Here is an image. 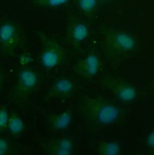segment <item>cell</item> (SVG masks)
I'll return each mask as SVG.
<instances>
[{"mask_svg": "<svg viewBox=\"0 0 154 155\" xmlns=\"http://www.w3.org/2000/svg\"><path fill=\"white\" fill-rule=\"evenodd\" d=\"M95 111L96 120L102 125H109L114 123L120 115L119 109L114 104L107 102L98 104Z\"/></svg>", "mask_w": 154, "mask_h": 155, "instance_id": "1", "label": "cell"}, {"mask_svg": "<svg viewBox=\"0 0 154 155\" xmlns=\"http://www.w3.org/2000/svg\"><path fill=\"white\" fill-rule=\"evenodd\" d=\"M110 87L114 96L123 102L133 101L137 97L135 87L125 82L114 80Z\"/></svg>", "mask_w": 154, "mask_h": 155, "instance_id": "2", "label": "cell"}, {"mask_svg": "<svg viewBox=\"0 0 154 155\" xmlns=\"http://www.w3.org/2000/svg\"><path fill=\"white\" fill-rule=\"evenodd\" d=\"M111 43L114 48L121 51H131L136 46L134 38L125 32L113 33L111 38Z\"/></svg>", "mask_w": 154, "mask_h": 155, "instance_id": "3", "label": "cell"}, {"mask_svg": "<svg viewBox=\"0 0 154 155\" xmlns=\"http://www.w3.org/2000/svg\"><path fill=\"white\" fill-rule=\"evenodd\" d=\"M84 67L88 76H94L97 74L100 67V62L98 58L95 54L88 55L85 60Z\"/></svg>", "mask_w": 154, "mask_h": 155, "instance_id": "4", "label": "cell"}, {"mask_svg": "<svg viewBox=\"0 0 154 155\" xmlns=\"http://www.w3.org/2000/svg\"><path fill=\"white\" fill-rule=\"evenodd\" d=\"M59 55L53 50H47L42 55V62L47 68H53L59 63Z\"/></svg>", "mask_w": 154, "mask_h": 155, "instance_id": "5", "label": "cell"}, {"mask_svg": "<svg viewBox=\"0 0 154 155\" xmlns=\"http://www.w3.org/2000/svg\"><path fill=\"white\" fill-rule=\"evenodd\" d=\"M20 79L23 85L28 88L34 87L37 82V78L36 74L29 70H25L21 71Z\"/></svg>", "mask_w": 154, "mask_h": 155, "instance_id": "6", "label": "cell"}, {"mask_svg": "<svg viewBox=\"0 0 154 155\" xmlns=\"http://www.w3.org/2000/svg\"><path fill=\"white\" fill-rule=\"evenodd\" d=\"M15 29L14 26L11 24H4L0 27V40L7 43L10 41L14 36Z\"/></svg>", "mask_w": 154, "mask_h": 155, "instance_id": "7", "label": "cell"}, {"mask_svg": "<svg viewBox=\"0 0 154 155\" xmlns=\"http://www.w3.org/2000/svg\"><path fill=\"white\" fill-rule=\"evenodd\" d=\"M88 35V30L87 26L82 24L79 23L77 24L74 28L72 31L73 38L77 42H81L85 40Z\"/></svg>", "mask_w": 154, "mask_h": 155, "instance_id": "8", "label": "cell"}, {"mask_svg": "<svg viewBox=\"0 0 154 155\" xmlns=\"http://www.w3.org/2000/svg\"><path fill=\"white\" fill-rule=\"evenodd\" d=\"M101 153L103 155H119L121 148L120 145L116 142H108L104 143L101 147Z\"/></svg>", "mask_w": 154, "mask_h": 155, "instance_id": "9", "label": "cell"}, {"mask_svg": "<svg viewBox=\"0 0 154 155\" xmlns=\"http://www.w3.org/2000/svg\"><path fill=\"white\" fill-rule=\"evenodd\" d=\"M71 121V115L68 112H65L58 116L55 120L54 125L58 129H65L69 126Z\"/></svg>", "mask_w": 154, "mask_h": 155, "instance_id": "10", "label": "cell"}, {"mask_svg": "<svg viewBox=\"0 0 154 155\" xmlns=\"http://www.w3.org/2000/svg\"><path fill=\"white\" fill-rule=\"evenodd\" d=\"M8 126L10 131L13 134L20 133L24 128V123L21 119L18 117H13L9 120Z\"/></svg>", "mask_w": 154, "mask_h": 155, "instance_id": "11", "label": "cell"}, {"mask_svg": "<svg viewBox=\"0 0 154 155\" xmlns=\"http://www.w3.org/2000/svg\"><path fill=\"white\" fill-rule=\"evenodd\" d=\"M56 89L61 93H68L72 91L73 88L72 83L66 78H62L56 83Z\"/></svg>", "mask_w": 154, "mask_h": 155, "instance_id": "12", "label": "cell"}, {"mask_svg": "<svg viewBox=\"0 0 154 155\" xmlns=\"http://www.w3.org/2000/svg\"><path fill=\"white\" fill-rule=\"evenodd\" d=\"M72 149V144L69 140L64 139L60 141L57 151L58 155H69Z\"/></svg>", "mask_w": 154, "mask_h": 155, "instance_id": "13", "label": "cell"}, {"mask_svg": "<svg viewBox=\"0 0 154 155\" xmlns=\"http://www.w3.org/2000/svg\"><path fill=\"white\" fill-rule=\"evenodd\" d=\"M97 0H79V6L84 12L91 11L96 5Z\"/></svg>", "mask_w": 154, "mask_h": 155, "instance_id": "14", "label": "cell"}, {"mask_svg": "<svg viewBox=\"0 0 154 155\" xmlns=\"http://www.w3.org/2000/svg\"><path fill=\"white\" fill-rule=\"evenodd\" d=\"M8 115L6 110L4 109L0 110V128H2L8 125Z\"/></svg>", "mask_w": 154, "mask_h": 155, "instance_id": "15", "label": "cell"}, {"mask_svg": "<svg viewBox=\"0 0 154 155\" xmlns=\"http://www.w3.org/2000/svg\"><path fill=\"white\" fill-rule=\"evenodd\" d=\"M69 0H44V2L50 7H57L66 4Z\"/></svg>", "mask_w": 154, "mask_h": 155, "instance_id": "16", "label": "cell"}, {"mask_svg": "<svg viewBox=\"0 0 154 155\" xmlns=\"http://www.w3.org/2000/svg\"><path fill=\"white\" fill-rule=\"evenodd\" d=\"M7 150L8 143L5 140L0 138V155L5 154Z\"/></svg>", "mask_w": 154, "mask_h": 155, "instance_id": "17", "label": "cell"}, {"mask_svg": "<svg viewBox=\"0 0 154 155\" xmlns=\"http://www.w3.org/2000/svg\"><path fill=\"white\" fill-rule=\"evenodd\" d=\"M147 144L148 146L151 148L154 149V130H152L147 137Z\"/></svg>", "mask_w": 154, "mask_h": 155, "instance_id": "18", "label": "cell"}, {"mask_svg": "<svg viewBox=\"0 0 154 155\" xmlns=\"http://www.w3.org/2000/svg\"><path fill=\"white\" fill-rule=\"evenodd\" d=\"M21 62L22 64H28L31 62V59L30 57H29L28 56H24L21 57Z\"/></svg>", "mask_w": 154, "mask_h": 155, "instance_id": "19", "label": "cell"}]
</instances>
